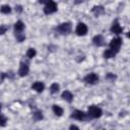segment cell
<instances>
[{"instance_id": "cell-22", "label": "cell", "mask_w": 130, "mask_h": 130, "mask_svg": "<svg viewBox=\"0 0 130 130\" xmlns=\"http://www.w3.org/2000/svg\"><path fill=\"white\" fill-rule=\"evenodd\" d=\"M7 26L6 25H0V35H3L4 32H6V30H7Z\"/></svg>"}, {"instance_id": "cell-14", "label": "cell", "mask_w": 130, "mask_h": 130, "mask_svg": "<svg viewBox=\"0 0 130 130\" xmlns=\"http://www.w3.org/2000/svg\"><path fill=\"white\" fill-rule=\"evenodd\" d=\"M115 55H116V52L115 51H113V50H111V49H108V50H106L105 52H104V56H105V58H113V57H115Z\"/></svg>"}, {"instance_id": "cell-5", "label": "cell", "mask_w": 130, "mask_h": 130, "mask_svg": "<svg viewBox=\"0 0 130 130\" xmlns=\"http://www.w3.org/2000/svg\"><path fill=\"white\" fill-rule=\"evenodd\" d=\"M84 81L89 84H94L99 81V76L95 73H89L84 77Z\"/></svg>"}, {"instance_id": "cell-8", "label": "cell", "mask_w": 130, "mask_h": 130, "mask_svg": "<svg viewBox=\"0 0 130 130\" xmlns=\"http://www.w3.org/2000/svg\"><path fill=\"white\" fill-rule=\"evenodd\" d=\"M28 70H29V68H28V65H27L26 63H23V62H22V63H20L19 70H18V74H19V76L23 77V76L27 75Z\"/></svg>"}, {"instance_id": "cell-6", "label": "cell", "mask_w": 130, "mask_h": 130, "mask_svg": "<svg viewBox=\"0 0 130 130\" xmlns=\"http://www.w3.org/2000/svg\"><path fill=\"white\" fill-rule=\"evenodd\" d=\"M75 31H76V34H77L78 36H84V35H86V32H87V26H86L84 23L79 22V23L77 24V26H76Z\"/></svg>"}, {"instance_id": "cell-24", "label": "cell", "mask_w": 130, "mask_h": 130, "mask_svg": "<svg viewBox=\"0 0 130 130\" xmlns=\"http://www.w3.org/2000/svg\"><path fill=\"white\" fill-rule=\"evenodd\" d=\"M5 123H6V119H5L3 116L0 115V126H4Z\"/></svg>"}, {"instance_id": "cell-12", "label": "cell", "mask_w": 130, "mask_h": 130, "mask_svg": "<svg viewBox=\"0 0 130 130\" xmlns=\"http://www.w3.org/2000/svg\"><path fill=\"white\" fill-rule=\"evenodd\" d=\"M23 28H24V24H23V22L21 20H18V21L15 22V24H14L15 32H22Z\"/></svg>"}, {"instance_id": "cell-16", "label": "cell", "mask_w": 130, "mask_h": 130, "mask_svg": "<svg viewBox=\"0 0 130 130\" xmlns=\"http://www.w3.org/2000/svg\"><path fill=\"white\" fill-rule=\"evenodd\" d=\"M53 111H54V113L57 116H62V114H63V109L61 107L57 106V105H54L53 106Z\"/></svg>"}, {"instance_id": "cell-21", "label": "cell", "mask_w": 130, "mask_h": 130, "mask_svg": "<svg viewBox=\"0 0 130 130\" xmlns=\"http://www.w3.org/2000/svg\"><path fill=\"white\" fill-rule=\"evenodd\" d=\"M50 90H51L52 93L57 92V91L59 90V84H57V83H53V84L51 85V87H50Z\"/></svg>"}, {"instance_id": "cell-19", "label": "cell", "mask_w": 130, "mask_h": 130, "mask_svg": "<svg viewBox=\"0 0 130 130\" xmlns=\"http://www.w3.org/2000/svg\"><path fill=\"white\" fill-rule=\"evenodd\" d=\"M34 119L39 121V120H42L43 119V113L41 111H37L34 113Z\"/></svg>"}, {"instance_id": "cell-3", "label": "cell", "mask_w": 130, "mask_h": 130, "mask_svg": "<svg viewBox=\"0 0 130 130\" xmlns=\"http://www.w3.org/2000/svg\"><path fill=\"white\" fill-rule=\"evenodd\" d=\"M88 116L90 118H100L102 116V110L96 106H90L88 108Z\"/></svg>"}, {"instance_id": "cell-10", "label": "cell", "mask_w": 130, "mask_h": 130, "mask_svg": "<svg viewBox=\"0 0 130 130\" xmlns=\"http://www.w3.org/2000/svg\"><path fill=\"white\" fill-rule=\"evenodd\" d=\"M92 42H93V44L95 45V46H103L104 44H105V42H104V38H103V36H101V35H98V36H95L93 39H92Z\"/></svg>"}, {"instance_id": "cell-11", "label": "cell", "mask_w": 130, "mask_h": 130, "mask_svg": "<svg viewBox=\"0 0 130 130\" xmlns=\"http://www.w3.org/2000/svg\"><path fill=\"white\" fill-rule=\"evenodd\" d=\"M44 87H45L44 83H42V82H40V81H37V82H35V83L31 85V88L35 89V90L38 91V92H42V91L44 90Z\"/></svg>"}, {"instance_id": "cell-23", "label": "cell", "mask_w": 130, "mask_h": 130, "mask_svg": "<svg viewBox=\"0 0 130 130\" xmlns=\"http://www.w3.org/2000/svg\"><path fill=\"white\" fill-rule=\"evenodd\" d=\"M106 78H107V79H110V80H112V81H114V79L116 78V76H115L114 74H112V73H108L107 76H106Z\"/></svg>"}, {"instance_id": "cell-1", "label": "cell", "mask_w": 130, "mask_h": 130, "mask_svg": "<svg viewBox=\"0 0 130 130\" xmlns=\"http://www.w3.org/2000/svg\"><path fill=\"white\" fill-rule=\"evenodd\" d=\"M71 118H74V119L79 120V121H86V120H89L90 119V117L88 116V114H85L84 112L78 111V110H76V111H74L72 113Z\"/></svg>"}, {"instance_id": "cell-15", "label": "cell", "mask_w": 130, "mask_h": 130, "mask_svg": "<svg viewBox=\"0 0 130 130\" xmlns=\"http://www.w3.org/2000/svg\"><path fill=\"white\" fill-rule=\"evenodd\" d=\"M92 12H93L96 16H99L100 14L104 13V7H103V6H94V7L92 8Z\"/></svg>"}, {"instance_id": "cell-9", "label": "cell", "mask_w": 130, "mask_h": 130, "mask_svg": "<svg viewBox=\"0 0 130 130\" xmlns=\"http://www.w3.org/2000/svg\"><path fill=\"white\" fill-rule=\"evenodd\" d=\"M111 31H112V32H115V34H121V32L123 31L122 26L118 23L117 20L113 23V25H112V27H111Z\"/></svg>"}, {"instance_id": "cell-17", "label": "cell", "mask_w": 130, "mask_h": 130, "mask_svg": "<svg viewBox=\"0 0 130 130\" xmlns=\"http://www.w3.org/2000/svg\"><path fill=\"white\" fill-rule=\"evenodd\" d=\"M1 12L2 13H4V14H8V13H10L11 12V8H10V6L9 5H3L2 7H1Z\"/></svg>"}, {"instance_id": "cell-18", "label": "cell", "mask_w": 130, "mask_h": 130, "mask_svg": "<svg viewBox=\"0 0 130 130\" xmlns=\"http://www.w3.org/2000/svg\"><path fill=\"white\" fill-rule=\"evenodd\" d=\"M36 54H37V52H36V50L32 49V48L28 49L27 52H26V56H27L28 58H34V57L36 56Z\"/></svg>"}, {"instance_id": "cell-4", "label": "cell", "mask_w": 130, "mask_h": 130, "mask_svg": "<svg viewBox=\"0 0 130 130\" xmlns=\"http://www.w3.org/2000/svg\"><path fill=\"white\" fill-rule=\"evenodd\" d=\"M121 44H122V40L120 38H116V39H113L110 43V48L111 50L115 51L116 53L119 51L120 47H121Z\"/></svg>"}, {"instance_id": "cell-26", "label": "cell", "mask_w": 130, "mask_h": 130, "mask_svg": "<svg viewBox=\"0 0 130 130\" xmlns=\"http://www.w3.org/2000/svg\"><path fill=\"white\" fill-rule=\"evenodd\" d=\"M0 110H1V104H0Z\"/></svg>"}, {"instance_id": "cell-2", "label": "cell", "mask_w": 130, "mask_h": 130, "mask_svg": "<svg viewBox=\"0 0 130 130\" xmlns=\"http://www.w3.org/2000/svg\"><path fill=\"white\" fill-rule=\"evenodd\" d=\"M57 11V4L54 1H49L46 3L45 7H44V12L45 14H51Z\"/></svg>"}, {"instance_id": "cell-20", "label": "cell", "mask_w": 130, "mask_h": 130, "mask_svg": "<svg viewBox=\"0 0 130 130\" xmlns=\"http://www.w3.org/2000/svg\"><path fill=\"white\" fill-rule=\"evenodd\" d=\"M15 37H16V40H17L18 42H22V41H24V39H25V36H24V34H22V32H15Z\"/></svg>"}, {"instance_id": "cell-13", "label": "cell", "mask_w": 130, "mask_h": 130, "mask_svg": "<svg viewBox=\"0 0 130 130\" xmlns=\"http://www.w3.org/2000/svg\"><path fill=\"white\" fill-rule=\"evenodd\" d=\"M62 98H63L65 101H67L68 103H71L72 100H73V94H72L69 90H65V91H63V93H62Z\"/></svg>"}, {"instance_id": "cell-25", "label": "cell", "mask_w": 130, "mask_h": 130, "mask_svg": "<svg viewBox=\"0 0 130 130\" xmlns=\"http://www.w3.org/2000/svg\"><path fill=\"white\" fill-rule=\"evenodd\" d=\"M69 130H79V128L76 126V125H71L69 127Z\"/></svg>"}, {"instance_id": "cell-7", "label": "cell", "mask_w": 130, "mask_h": 130, "mask_svg": "<svg viewBox=\"0 0 130 130\" xmlns=\"http://www.w3.org/2000/svg\"><path fill=\"white\" fill-rule=\"evenodd\" d=\"M57 29H58L61 34H68V32H70V30H71V24H70L69 22H64V23L60 24V25L57 27Z\"/></svg>"}]
</instances>
